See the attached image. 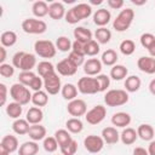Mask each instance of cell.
<instances>
[{"instance_id": "48", "label": "cell", "mask_w": 155, "mask_h": 155, "mask_svg": "<svg viewBox=\"0 0 155 155\" xmlns=\"http://www.w3.org/2000/svg\"><path fill=\"white\" fill-rule=\"evenodd\" d=\"M68 59H69L74 65H76V67H80L81 64L85 63V56L79 54V53H76V52H74V51H70V52H69Z\"/></svg>"}, {"instance_id": "58", "label": "cell", "mask_w": 155, "mask_h": 155, "mask_svg": "<svg viewBox=\"0 0 155 155\" xmlns=\"http://www.w3.org/2000/svg\"><path fill=\"white\" fill-rule=\"evenodd\" d=\"M148 153H149V155H155V140H151V142L149 143Z\"/></svg>"}, {"instance_id": "45", "label": "cell", "mask_w": 155, "mask_h": 155, "mask_svg": "<svg viewBox=\"0 0 155 155\" xmlns=\"http://www.w3.org/2000/svg\"><path fill=\"white\" fill-rule=\"evenodd\" d=\"M35 74L33 71H21L19 75H18V80L22 85L29 87V85L31 84V81L35 79Z\"/></svg>"}, {"instance_id": "61", "label": "cell", "mask_w": 155, "mask_h": 155, "mask_svg": "<svg viewBox=\"0 0 155 155\" xmlns=\"http://www.w3.org/2000/svg\"><path fill=\"white\" fill-rule=\"evenodd\" d=\"M131 2H132V4H134V5H138V6H140V5H144V4H147V0H142V1H138V0H131Z\"/></svg>"}, {"instance_id": "21", "label": "cell", "mask_w": 155, "mask_h": 155, "mask_svg": "<svg viewBox=\"0 0 155 155\" xmlns=\"http://www.w3.org/2000/svg\"><path fill=\"white\" fill-rule=\"evenodd\" d=\"M0 145L4 147L10 154H12V153H15L16 150L19 149L18 148V139L13 134H6V136H4L2 139H1Z\"/></svg>"}, {"instance_id": "57", "label": "cell", "mask_w": 155, "mask_h": 155, "mask_svg": "<svg viewBox=\"0 0 155 155\" xmlns=\"http://www.w3.org/2000/svg\"><path fill=\"white\" fill-rule=\"evenodd\" d=\"M6 56H7V53H6V47L1 46V47H0V64H4V63H5Z\"/></svg>"}, {"instance_id": "63", "label": "cell", "mask_w": 155, "mask_h": 155, "mask_svg": "<svg viewBox=\"0 0 155 155\" xmlns=\"http://www.w3.org/2000/svg\"><path fill=\"white\" fill-rule=\"evenodd\" d=\"M102 2H103V0H97V1L96 0H91L90 1V5H101Z\"/></svg>"}, {"instance_id": "60", "label": "cell", "mask_w": 155, "mask_h": 155, "mask_svg": "<svg viewBox=\"0 0 155 155\" xmlns=\"http://www.w3.org/2000/svg\"><path fill=\"white\" fill-rule=\"evenodd\" d=\"M148 52H149V54H150V57H153V58H155V42L148 48Z\"/></svg>"}, {"instance_id": "38", "label": "cell", "mask_w": 155, "mask_h": 155, "mask_svg": "<svg viewBox=\"0 0 155 155\" xmlns=\"http://www.w3.org/2000/svg\"><path fill=\"white\" fill-rule=\"evenodd\" d=\"M65 127L70 133H80L84 130V124L79 117H71L67 120Z\"/></svg>"}, {"instance_id": "43", "label": "cell", "mask_w": 155, "mask_h": 155, "mask_svg": "<svg viewBox=\"0 0 155 155\" xmlns=\"http://www.w3.org/2000/svg\"><path fill=\"white\" fill-rule=\"evenodd\" d=\"M42 147L47 153H54L59 145L54 137H46L42 142Z\"/></svg>"}, {"instance_id": "30", "label": "cell", "mask_w": 155, "mask_h": 155, "mask_svg": "<svg viewBox=\"0 0 155 155\" xmlns=\"http://www.w3.org/2000/svg\"><path fill=\"white\" fill-rule=\"evenodd\" d=\"M48 7L50 5H47L45 1H35L31 6V12L35 17L42 18L46 15H48Z\"/></svg>"}, {"instance_id": "9", "label": "cell", "mask_w": 155, "mask_h": 155, "mask_svg": "<svg viewBox=\"0 0 155 155\" xmlns=\"http://www.w3.org/2000/svg\"><path fill=\"white\" fill-rule=\"evenodd\" d=\"M84 147L88 153L92 154H97L99 153L103 147H104V140L101 136H96V134H90L84 139Z\"/></svg>"}, {"instance_id": "25", "label": "cell", "mask_w": 155, "mask_h": 155, "mask_svg": "<svg viewBox=\"0 0 155 155\" xmlns=\"http://www.w3.org/2000/svg\"><path fill=\"white\" fill-rule=\"evenodd\" d=\"M30 124L27 121V119H17L13 121L12 124V130L16 134H19V136H23V134H28L29 132V128H30Z\"/></svg>"}, {"instance_id": "26", "label": "cell", "mask_w": 155, "mask_h": 155, "mask_svg": "<svg viewBox=\"0 0 155 155\" xmlns=\"http://www.w3.org/2000/svg\"><path fill=\"white\" fill-rule=\"evenodd\" d=\"M138 138V134H137V131L132 127H126L124 128V131L121 132L120 134V139L121 142L125 144V145H131L133 144Z\"/></svg>"}, {"instance_id": "19", "label": "cell", "mask_w": 155, "mask_h": 155, "mask_svg": "<svg viewBox=\"0 0 155 155\" xmlns=\"http://www.w3.org/2000/svg\"><path fill=\"white\" fill-rule=\"evenodd\" d=\"M111 124L116 127H126L131 124V115L128 113H125V111H119V113H115L113 116H111Z\"/></svg>"}, {"instance_id": "16", "label": "cell", "mask_w": 155, "mask_h": 155, "mask_svg": "<svg viewBox=\"0 0 155 155\" xmlns=\"http://www.w3.org/2000/svg\"><path fill=\"white\" fill-rule=\"evenodd\" d=\"M102 138L107 144H116L120 139V133L113 126H108L102 130Z\"/></svg>"}, {"instance_id": "33", "label": "cell", "mask_w": 155, "mask_h": 155, "mask_svg": "<svg viewBox=\"0 0 155 155\" xmlns=\"http://www.w3.org/2000/svg\"><path fill=\"white\" fill-rule=\"evenodd\" d=\"M31 103L35 105V107H45L47 103H48V94L46 91H36L33 93L31 96Z\"/></svg>"}, {"instance_id": "62", "label": "cell", "mask_w": 155, "mask_h": 155, "mask_svg": "<svg viewBox=\"0 0 155 155\" xmlns=\"http://www.w3.org/2000/svg\"><path fill=\"white\" fill-rule=\"evenodd\" d=\"M0 155H10V153H8L4 147L0 145Z\"/></svg>"}, {"instance_id": "11", "label": "cell", "mask_w": 155, "mask_h": 155, "mask_svg": "<svg viewBox=\"0 0 155 155\" xmlns=\"http://www.w3.org/2000/svg\"><path fill=\"white\" fill-rule=\"evenodd\" d=\"M103 63L98 58H88L84 63V71L87 76H97L102 71Z\"/></svg>"}, {"instance_id": "18", "label": "cell", "mask_w": 155, "mask_h": 155, "mask_svg": "<svg viewBox=\"0 0 155 155\" xmlns=\"http://www.w3.org/2000/svg\"><path fill=\"white\" fill-rule=\"evenodd\" d=\"M27 121L30 125H38L44 119V113L41 110V108L39 107H31L29 108V110L27 111V116H25Z\"/></svg>"}, {"instance_id": "36", "label": "cell", "mask_w": 155, "mask_h": 155, "mask_svg": "<svg viewBox=\"0 0 155 155\" xmlns=\"http://www.w3.org/2000/svg\"><path fill=\"white\" fill-rule=\"evenodd\" d=\"M22 111H23V108H22V104L17 103V102H11L6 105V114L11 117V119H19V116L22 115Z\"/></svg>"}, {"instance_id": "27", "label": "cell", "mask_w": 155, "mask_h": 155, "mask_svg": "<svg viewBox=\"0 0 155 155\" xmlns=\"http://www.w3.org/2000/svg\"><path fill=\"white\" fill-rule=\"evenodd\" d=\"M127 74H128V69L122 64H115L110 69V79H113L115 81H121V80L126 79Z\"/></svg>"}, {"instance_id": "37", "label": "cell", "mask_w": 155, "mask_h": 155, "mask_svg": "<svg viewBox=\"0 0 155 155\" xmlns=\"http://www.w3.org/2000/svg\"><path fill=\"white\" fill-rule=\"evenodd\" d=\"M94 39L98 44H108L111 39V31L109 29H107L105 27L98 28L94 31Z\"/></svg>"}, {"instance_id": "10", "label": "cell", "mask_w": 155, "mask_h": 155, "mask_svg": "<svg viewBox=\"0 0 155 155\" xmlns=\"http://www.w3.org/2000/svg\"><path fill=\"white\" fill-rule=\"evenodd\" d=\"M67 110H68V113L71 116L80 117V116L86 115V113H87V105H86V102L84 99L75 98V99H73V101H70L68 103Z\"/></svg>"}, {"instance_id": "3", "label": "cell", "mask_w": 155, "mask_h": 155, "mask_svg": "<svg viewBox=\"0 0 155 155\" xmlns=\"http://www.w3.org/2000/svg\"><path fill=\"white\" fill-rule=\"evenodd\" d=\"M10 96L12 97L13 102H17L22 105L28 104L29 102H31V93L29 91V88L24 85H22L21 82H16L10 87Z\"/></svg>"}, {"instance_id": "41", "label": "cell", "mask_w": 155, "mask_h": 155, "mask_svg": "<svg viewBox=\"0 0 155 155\" xmlns=\"http://www.w3.org/2000/svg\"><path fill=\"white\" fill-rule=\"evenodd\" d=\"M71 46H73V42L67 36H58L56 40V47L62 52L71 51Z\"/></svg>"}, {"instance_id": "54", "label": "cell", "mask_w": 155, "mask_h": 155, "mask_svg": "<svg viewBox=\"0 0 155 155\" xmlns=\"http://www.w3.org/2000/svg\"><path fill=\"white\" fill-rule=\"evenodd\" d=\"M0 91H1V102H0V104L5 105L6 104V99H7V87L2 82L0 84Z\"/></svg>"}, {"instance_id": "35", "label": "cell", "mask_w": 155, "mask_h": 155, "mask_svg": "<svg viewBox=\"0 0 155 155\" xmlns=\"http://www.w3.org/2000/svg\"><path fill=\"white\" fill-rule=\"evenodd\" d=\"M36 70H38V74L39 76L41 78H45L47 76L48 74H52L56 71V68L53 67V64L48 61H41L38 65H36Z\"/></svg>"}, {"instance_id": "2", "label": "cell", "mask_w": 155, "mask_h": 155, "mask_svg": "<svg viewBox=\"0 0 155 155\" xmlns=\"http://www.w3.org/2000/svg\"><path fill=\"white\" fill-rule=\"evenodd\" d=\"M128 102V92L126 90H109L104 94V103L108 107H120Z\"/></svg>"}, {"instance_id": "51", "label": "cell", "mask_w": 155, "mask_h": 155, "mask_svg": "<svg viewBox=\"0 0 155 155\" xmlns=\"http://www.w3.org/2000/svg\"><path fill=\"white\" fill-rule=\"evenodd\" d=\"M65 22L67 23H69V24H76V23H79L80 22V19L76 17V15L74 13V11H73V8H70V10H68L67 11V13H65Z\"/></svg>"}, {"instance_id": "56", "label": "cell", "mask_w": 155, "mask_h": 155, "mask_svg": "<svg viewBox=\"0 0 155 155\" xmlns=\"http://www.w3.org/2000/svg\"><path fill=\"white\" fill-rule=\"evenodd\" d=\"M133 155H149V153H148L147 149H144L142 147H137L133 150Z\"/></svg>"}, {"instance_id": "49", "label": "cell", "mask_w": 155, "mask_h": 155, "mask_svg": "<svg viewBox=\"0 0 155 155\" xmlns=\"http://www.w3.org/2000/svg\"><path fill=\"white\" fill-rule=\"evenodd\" d=\"M15 74V67L8 64V63H4L0 64V75L2 78H11Z\"/></svg>"}, {"instance_id": "12", "label": "cell", "mask_w": 155, "mask_h": 155, "mask_svg": "<svg viewBox=\"0 0 155 155\" xmlns=\"http://www.w3.org/2000/svg\"><path fill=\"white\" fill-rule=\"evenodd\" d=\"M56 70L59 75H63V76H71L76 73L78 70V67L74 65L68 58H64L62 61H59L56 65Z\"/></svg>"}, {"instance_id": "32", "label": "cell", "mask_w": 155, "mask_h": 155, "mask_svg": "<svg viewBox=\"0 0 155 155\" xmlns=\"http://www.w3.org/2000/svg\"><path fill=\"white\" fill-rule=\"evenodd\" d=\"M78 91L79 90H78V87L74 84H65V85L62 86L61 93H62V96H63L64 99H67V101L70 102V101H73V99L76 98Z\"/></svg>"}, {"instance_id": "13", "label": "cell", "mask_w": 155, "mask_h": 155, "mask_svg": "<svg viewBox=\"0 0 155 155\" xmlns=\"http://www.w3.org/2000/svg\"><path fill=\"white\" fill-rule=\"evenodd\" d=\"M137 67L145 74H155V58L150 56L139 57L137 61Z\"/></svg>"}, {"instance_id": "8", "label": "cell", "mask_w": 155, "mask_h": 155, "mask_svg": "<svg viewBox=\"0 0 155 155\" xmlns=\"http://www.w3.org/2000/svg\"><path fill=\"white\" fill-rule=\"evenodd\" d=\"M105 116H107L105 107L98 104V105H94L92 109H90L86 113L85 119H86L87 124H90V125H98L105 119Z\"/></svg>"}, {"instance_id": "53", "label": "cell", "mask_w": 155, "mask_h": 155, "mask_svg": "<svg viewBox=\"0 0 155 155\" xmlns=\"http://www.w3.org/2000/svg\"><path fill=\"white\" fill-rule=\"evenodd\" d=\"M107 4H108V6L110 7V8H113V10H120L122 6H124V0H108L107 1Z\"/></svg>"}, {"instance_id": "28", "label": "cell", "mask_w": 155, "mask_h": 155, "mask_svg": "<svg viewBox=\"0 0 155 155\" xmlns=\"http://www.w3.org/2000/svg\"><path fill=\"white\" fill-rule=\"evenodd\" d=\"M124 85H125V90L127 92L133 93V92H137L140 88L142 81H140V78L139 76H137V75H130V76L126 78Z\"/></svg>"}, {"instance_id": "20", "label": "cell", "mask_w": 155, "mask_h": 155, "mask_svg": "<svg viewBox=\"0 0 155 155\" xmlns=\"http://www.w3.org/2000/svg\"><path fill=\"white\" fill-rule=\"evenodd\" d=\"M29 138L34 142H39V140H44L46 138V128L45 126L38 124V125H31L29 128Z\"/></svg>"}, {"instance_id": "42", "label": "cell", "mask_w": 155, "mask_h": 155, "mask_svg": "<svg viewBox=\"0 0 155 155\" xmlns=\"http://www.w3.org/2000/svg\"><path fill=\"white\" fill-rule=\"evenodd\" d=\"M99 51H101V47L96 40H91L87 44H85V56L94 57L99 53Z\"/></svg>"}, {"instance_id": "44", "label": "cell", "mask_w": 155, "mask_h": 155, "mask_svg": "<svg viewBox=\"0 0 155 155\" xmlns=\"http://www.w3.org/2000/svg\"><path fill=\"white\" fill-rule=\"evenodd\" d=\"M59 149L62 155H75V153L78 151V142L75 139H71L69 143L61 147Z\"/></svg>"}, {"instance_id": "39", "label": "cell", "mask_w": 155, "mask_h": 155, "mask_svg": "<svg viewBox=\"0 0 155 155\" xmlns=\"http://www.w3.org/2000/svg\"><path fill=\"white\" fill-rule=\"evenodd\" d=\"M54 138H56V140L58 142V145H59V148L61 147H63V145H65L67 143H69L73 138H71V136H70V132L68 131V130H57L56 132H54V136H53Z\"/></svg>"}, {"instance_id": "17", "label": "cell", "mask_w": 155, "mask_h": 155, "mask_svg": "<svg viewBox=\"0 0 155 155\" xmlns=\"http://www.w3.org/2000/svg\"><path fill=\"white\" fill-rule=\"evenodd\" d=\"M65 8L63 6L62 2H52L50 4V7H48V16L52 18V19H56V21H59L62 19L63 17H65Z\"/></svg>"}, {"instance_id": "59", "label": "cell", "mask_w": 155, "mask_h": 155, "mask_svg": "<svg viewBox=\"0 0 155 155\" xmlns=\"http://www.w3.org/2000/svg\"><path fill=\"white\" fill-rule=\"evenodd\" d=\"M149 91L153 96H155V79H153L150 82H149Z\"/></svg>"}, {"instance_id": "1", "label": "cell", "mask_w": 155, "mask_h": 155, "mask_svg": "<svg viewBox=\"0 0 155 155\" xmlns=\"http://www.w3.org/2000/svg\"><path fill=\"white\" fill-rule=\"evenodd\" d=\"M133 18H134V11L132 8H130V7L124 8V10L120 11V13L114 19L113 28L119 33L126 31L131 27V24L133 22Z\"/></svg>"}, {"instance_id": "15", "label": "cell", "mask_w": 155, "mask_h": 155, "mask_svg": "<svg viewBox=\"0 0 155 155\" xmlns=\"http://www.w3.org/2000/svg\"><path fill=\"white\" fill-rule=\"evenodd\" d=\"M35 65H36V58H35V56L33 53H29V52H24L23 51V54H22L19 65H18V69H21L22 71H31V69Z\"/></svg>"}, {"instance_id": "34", "label": "cell", "mask_w": 155, "mask_h": 155, "mask_svg": "<svg viewBox=\"0 0 155 155\" xmlns=\"http://www.w3.org/2000/svg\"><path fill=\"white\" fill-rule=\"evenodd\" d=\"M0 41H1V46L4 47H11L17 42V34L12 30H6L1 34L0 36Z\"/></svg>"}, {"instance_id": "52", "label": "cell", "mask_w": 155, "mask_h": 155, "mask_svg": "<svg viewBox=\"0 0 155 155\" xmlns=\"http://www.w3.org/2000/svg\"><path fill=\"white\" fill-rule=\"evenodd\" d=\"M71 51H74V52L79 53V54L85 56V44H82V42H80V41H76V40H75V41L73 42Z\"/></svg>"}, {"instance_id": "24", "label": "cell", "mask_w": 155, "mask_h": 155, "mask_svg": "<svg viewBox=\"0 0 155 155\" xmlns=\"http://www.w3.org/2000/svg\"><path fill=\"white\" fill-rule=\"evenodd\" d=\"M154 128H153V126L151 125H149V124H142V125H139L138 126V128H137V134H138V137L140 138V139H143V140H145V142H151L153 140V138H154Z\"/></svg>"}, {"instance_id": "7", "label": "cell", "mask_w": 155, "mask_h": 155, "mask_svg": "<svg viewBox=\"0 0 155 155\" xmlns=\"http://www.w3.org/2000/svg\"><path fill=\"white\" fill-rule=\"evenodd\" d=\"M42 79H44V88L48 94H57L62 90L61 78L56 71L52 74H48Z\"/></svg>"}, {"instance_id": "40", "label": "cell", "mask_w": 155, "mask_h": 155, "mask_svg": "<svg viewBox=\"0 0 155 155\" xmlns=\"http://www.w3.org/2000/svg\"><path fill=\"white\" fill-rule=\"evenodd\" d=\"M119 48H120V51H121L122 54H125V56H131V54H133V52L136 51V44H134L133 40L126 39V40L121 41Z\"/></svg>"}, {"instance_id": "55", "label": "cell", "mask_w": 155, "mask_h": 155, "mask_svg": "<svg viewBox=\"0 0 155 155\" xmlns=\"http://www.w3.org/2000/svg\"><path fill=\"white\" fill-rule=\"evenodd\" d=\"M22 54H23V51H18V52H16L13 54V57H12V65L15 68H18L19 62H21V58H22Z\"/></svg>"}, {"instance_id": "31", "label": "cell", "mask_w": 155, "mask_h": 155, "mask_svg": "<svg viewBox=\"0 0 155 155\" xmlns=\"http://www.w3.org/2000/svg\"><path fill=\"white\" fill-rule=\"evenodd\" d=\"M117 53L116 51L109 48L107 51H104L102 53V57H101V62L104 64V65H108V67H114L117 62Z\"/></svg>"}, {"instance_id": "50", "label": "cell", "mask_w": 155, "mask_h": 155, "mask_svg": "<svg viewBox=\"0 0 155 155\" xmlns=\"http://www.w3.org/2000/svg\"><path fill=\"white\" fill-rule=\"evenodd\" d=\"M44 87V79L41 76H35V79L31 81V84L29 85V88H31L34 92L36 91H41V88Z\"/></svg>"}, {"instance_id": "22", "label": "cell", "mask_w": 155, "mask_h": 155, "mask_svg": "<svg viewBox=\"0 0 155 155\" xmlns=\"http://www.w3.org/2000/svg\"><path fill=\"white\" fill-rule=\"evenodd\" d=\"M74 13L76 15V17L81 21V19H85V18H88L91 15H92V7L90 4H86V2H81V4H78L75 5L74 7H71Z\"/></svg>"}, {"instance_id": "14", "label": "cell", "mask_w": 155, "mask_h": 155, "mask_svg": "<svg viewBox=\"0 0 155 155\" xmlns=\"http://www.w3.org/2000/svg\"><path fill=\"white\" fill-rule=\"evenodd\" d=\"M111 19V13L107 8H99L93 13V23L99 28L107 25Z\"/></svg>"}, {"instance_id": "46", "label": "cell", "mask_w": 155, "mask_h": 155, "mask_svg": "<svg viewBox=\"0 0 155 155\" xmlns=\"http://www.w3.org/2000/svg\"><path fill=\"white\" fill-rule=\"evenodd\" d=\"M98 85H99V92H104L108 90V87L110 86V76L105 75V74H99L96 76Z\"/></svg>"}, {"instance_id": "29", "label": "cell", "mask_w": 155, "mask_h": 155, "mask_svg": "<svg viewBox=\"0 0 155 155\" xmlns=\"http://www.w3.org/2000/svg\"><path fill=\"white\" fill-rule=\"evenodd\" d=\"M39 151V145L34 140L24 142L19 149H18V155H36Z\"/></svg>"}, {"instance_id": "23", "label": "cell", "mask_w": 155, "mask_h": 155, "mask_svg": "<svg viewBox=\"0 0 155 155\" xmlns=\"http://www.w3.org/2000/svg\"><path fill=\"white\" fill-rule=\"evenodd\" d=\"M73 34H74L75 40L76 41H80L82 44H87L88 41L93 40L92 39V31L90 29L85 28V27H78V28H75L74 31H73Z\"/></svg>"}, {"instance_id": "47", "label": "cell", "mask_w": 155, "mask_h": 155, "mask_svg": "<svg viewBox=\"0 0 155 155\" xmlns=\"http://www.w3.org/2000/svg\"><path fill=\"white\" fill-rule=\"evenodd\" d=\"M139 41H140V45H142L144 48L148 50V48L155 42V35L151 34V33H144V34L140 35Z\"/></svg>"}, {"instance_id": "6", "label": "cell", "mask_w": 155, "mask_h": 155, "mask_svg": "<svg viewBox=\"0 0 155 155\" xmlns=\"http://www.w3.org/2000/svg\"><path fill=\"white\" fill-rule=\"evenodd\" d=\"M22 29L27 34H42L47 29L46 22L36 18H27L22 22Z\"/></svg>"}, {"instance_id": "5", "label": "cell", "mask_w": 155, "mask_h": 155, "mask_svg": "<svg viewBox=\"0 0 155 155\" xmlns=\"http://www.w3.org/2000/svg\"><path fill=\"white\" fill-rule=\"evenodd\" d=\"M78 90L82 94H96L99 92V85L96 78L84 76L78 81Z\"/></svg>"}, {"instance_id": "4", "label": "cell", "mask_w": 155, "mask_h": 155, "mask_svg": "<svg viewBox=\"0 0 155 155\" xmlns=\"http://www.w3.org/2000/svg\"><path fill=\"white\" fill-rule=\"evenodd\" d=\"M35 53L39 57L42 58H53L57 52L56 44H53L51 40H38L34 44Z\"/></svg>"}]
</instances>
